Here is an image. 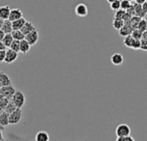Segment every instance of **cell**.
Returning a JSON list of instances; mask_svg holds the SVG:
<instances>
[{"label":"cell","instance_id":"ac0fdd59","mask_svg":"<svg viewBox=\"0 0 147 141\" xmlns=\"http://www.w3.org/2000/svg\"><path fill=\"white\" fill-rule=\"evenodd\" d=\"M9 114L6 113L5 111H3L0 114V124L3 127H7L8 125H9Z\"/></svg>","mask_w":147,"mask_h":141},{"label":"cell","instance_id":"4dcf8cb0","mask_svg":"<svg viewBox=\"0 0 147 141\" xmlns=\"http://www.w3.org/2000/svg\"><path fill=\"white\" fill-rule=\"evenodd\" d=\"M146 2V0H135V3L139 5H143Z\"/></svg>","mask_w":147,"mask_h":141},{"label":"cell","instance_id":"277c9868","mask_svg":"<svg viewBox=\"0 0 147 141\" xmlns=\"http://www.w3.org/2000/svg\"><path fill=\"white\" fill-rule=\"evenodd\" d=\"M22 116V112L21 109H16L9 115V125H16L20 122Z\"/></svg>","mask_w":147,"mask_h":141},{"label":"cell","instance_id":"30bf717a","mask_svg":"<svg viewBox=\"0 0 147 141\" xmlns=\"http://www.w3.org/2000/svg\"><path fill=\"white\" fill-rule=\"evenodd\" d=\"M23 17L22 16V11L20 9H12L9 13V20L11 22H14L16 20H18L20 18Z\"/></svg>","mask_w":147,"mask_h":141},{"label":"cell","instance_id":"ffe728a7","mask_svg":"<svg viewBox=\"0 0 147 141\" xmlns=\"http://www.w3.org/2000/svg\"><path fill=\"white\" fill-rule=\"evenodd\" d=\"M13 40H14V39H13V36H12L11 34H5V35H4L2 42L3 43V45L7 48V47H10V45L13 42Z\"/></svg>","mask_w":147,"mask_h":141},{"label":"cell","instance_id":"9c48e42d","mask_svg":"<svg viewBox=\"0 0 147 141\" xmlns=\"http://www.w3.org/2000/svg\"><path fill=\"white\" fill-rule=\"evenodd\" d=\"M110 60L114 65H121L124 62V57L120 53H115L111 55Z\"/></svg>","mask_w":147,"mask_h":141},{"label":"cell","instance_id":"603a6c76","mask_svg":"<svg viewBox=\"0 0 147 141\" xmlns=\"http://www.w3.org/2000/svg\"><path fill=\"white\" fill-rule=\"evenodd\" d=\"M10 49H12L13 51L15 52H17L19 53L20 52V40H14L13 42L11 43L10 47H9Z\"/></svg>","mask_w":147,"mask_h":141},{"label":"cell","instance_id":"e575fe53","mask_svg":"<svg viewBox=\"0 0 147 141\" xmlns=\"http://www.w3.org/2000/svg\"><path fill=\"white\" fill-rule=\"evenodd\" d=\"M3 140V135L2 131H0V140Z\"/></svg>","mask_w":147,"mask_h":141},{"label":"cell","instance_id":"52a82bcc","mask_svg":"<svg viewBox=\"0 0 147 141\" xmlns=\"http://www.w3.org/2000/svg\"><path fill=\"white\" fill-rule=\"evenodd\" d=\"M88 13H89V10H88V7L85 3H78L76 7H75V14L78 16H80V17H84V16H88Z\"/></svg>","mask_w":147,"mask_h":141},{"label":"cell","instance_id":"5b68a950","mask_svg":"<svg viewBox=\"0 0 147 141\" xmlns=\"http://www.w3.org/2000/svg\"><path fill=\"white\" fill-rule=\"evenodd\" d=\"M16 89L15 87L11 84V85H8V86H3L1 89H0V95L2 97H5V98H8L9 100H11L13 95L15 94L16 92Z\"/></svg>","mask_w":147,"mask_h":141},{"label":"cell","instance_id":"ab89813d","mask_svg":"<svg viewBox=\"0 0 147 141\" xmlns=\"http://www.w3.org/2000/svg\"><path fill=\"white\" fill-rule=\"evenodd\" d=\"M0 141H9V140H4V139H3V140H0Z\"/></svg>","mask_w":147,"mask_h":141},{"label":"cell","instance_id":"9a60e30c","mask_svg":"<svg viewBox=\"0 0 147 141\" xmlns=\"http://www.w3.org/2000/svg\"><path fill=\"white\" fill-rule=\"evenodd\" d=\"M35 29H36V28H35V27L34 26V24H33L31 22L27 21L26 23L24 24V26L22 27V28L21 30H22V32L25 35H27L28 34H29V33L34 31Z\"/></svg>","mask_w":147,"mask_h":141},{"label":"cell","instance_id":"2e32d148","mask_svg":"<svg viewBox=\"0 0 147 141\" xmlns=\"http://www.w3.org/2000/svg\"><path fill=\"white\" fill-rule=\"evenodd\" d=\"M0 82L3 86H8L12 84V81L9 77L3 72H0Z\"/></svg>","mask_w":147,"mask_h":141},{"label":"cell","instance_id":"d6986e66","mask_svg":"<svg viewBox=\"0 0 147 141\" xmlns=\"http://www.w3.org/2000/svg\"><path fill=\"white\" fill-rule=\"evenodd\" d=\"M11 34L13 36V39L16 40L21 41L25 39V34L22 32V30H13L11 32Z\"/></svg>","mask_w":147,"mask_h":141},{"label":"cell","instance_id":"7c38bea8","mask_svg":"<svg viewBox=\"0 0 147 141\" xmlns=\"http://www.w3.org/2000/svg\"><path fill=\"white\" fill-rule=\"evenodd\" d=\"M26 22H27V20L24 17H22L18 20L12 22L13 30H21L22 28V27L24 26V24L26 23Z\"/></svg>","mask_w":147,"mask_h":141},{"label":"cell","instance_id":"60d3db41","mask_svg":"<svg viewBox=\"0 0 147 141\" xmlns=\"http://www.w3.org/2000/svg\"><path fill=\"white\" fill-rule=\"evenodd\" d=\"M2 112H3V111H2V110H0V114H1V113H2Z\"/></svg>","mask_w":147,"mask_h":141},{"label":"cell","instance_id":"7402d4cb","mask_svg":"<svg viewBox=\"0 0 147 141\" xmlns=\"http://www.w3.org/2000/svg\"><path fill=\"white\" fill-rule=\"evenodd\" d=\"M16 109H17V108H16V105L13 103V102H12L11 100H9V103L7 104V106L5 107V109H4V110H3V111H5L6 113H8V114L9 115V114H11L13 111H15Z\"/></svg>","mask_w":147,"mask_h":141},{"label":"cell","instance_id":"3957f363","mask_svg":"<svg viewBox=\"0 0 147 141\" xmlns=\"http://www.w3.org/2000/svg\"><path fill=\"white\" fill-rule=\"evenodd\" d=\"M115 134L117 137H127L131 135V128L127 124H120L116 129Z\"/></svg>","mask_w":147,"mask_h":141},{"label":"cell","instance_id":"d6a6232c","mask_svg":"<svg viewBox=\"0 0 147 141\" xmlns=\"http://www.w3.org/2000/svg\"><path fill=\"white\" fill-rule=\"evenodd\" d=\"M142 8H143V10H144V12L146 14L147 13V0H146V2L142 5Z\"/></svg>","mask_w":147,"mask_h":141},{"label":"cell","instance_id":"484cf974","mask_svg":"<svg viewBox=\"0 0 147 141\" xmlns=\"http://www.w3.org/2000/svg\"><path fill=\"white\" fill-rule=\"evenodd\" d=\"M110 8L113 9V10H119L121 9V1L120 0H116L115 2H113L112 3H110Z\"/></svg>","mask_w":147,"mask_h":141},{"label":"cell","instance_id":"4316f807","mask_svg":"<svg viewBox=\"0 0 147 141\" xmlns=\"http://www.w3.org/2000/svg\"><path fill=\"white\" fill-rule=\"evenodd\" d=\"M142 34H143V32L140 31V29H136V30L133 31V33H132L133 37H134L137 40H140V38L142 37Z\"/></svg>","mask_w":147,"mask_h":141},{"label":"cell","instance_id":"f35d334b","mask_svg":"<svg viewBox=\"0 0 147 141\" xmlns=\"http://www.w3.org/2000/svg\"><path fill=\"white\" fill-rule=\"evenodd\" d=\"M2 87H3V85H2V84H1V82H0V89H1Z\"/></svg>","mask_w":147,"mask_h":141},{"label":"cell","instance_id":"8d00e7d4","mask_svg":"<svg viewBox=\"0 0 147 141\" xmlns=\"http://www.w3.org/2000/svg\"><path fill=\"white\" fill-rule=\"evenodd\" d=\"M3 20L0 18V28H2V25H3Z\"/></svg>","mask_w":147,"mask_h":141},{"label":"cell","instance_id":"74e56055","mask_svg":"<svg viewBox=\"0 0 147 141\" xmlns=\"http://www.w3.org/2000/svg\"><path fill=\"white\" fill-rule=\"evenodd\" d=\"M109 3H112L113 2H115V1H116V0H107Z\"/></svg>","mask_w":147,"mask_h":141},{"label":"cell","instance_id":"5bb4252c","mask_svg":"<svg viewBox=\"0 0 147 141\" xmlns=\"http://www.w3.org/2000/svg\"><path fill=\"white\" fill-rule=\"evenodd\" d=\"M50 137L49 134L45 131L38 132L34 136V141H49Z\"/></svg>","mask_w":147,"mask_h":141},{"label":"cell","instance_id":"b9f144b4","mask_svg":"<svg viewBox=\"0 0 147 141\" xmlns=\"http://www.w3.org/2000/svg\"><path fill=\"white\" fill-rule=\"evenodd\" d=\"M0 98H2V96H1V95H0Z\"/></svg>","mask_w":147,"mask_h":141},{"label":"cell","instance_id":"f1b7e54d","mask_svg":"<svg viewBox=\"0 0 147 141\" xmlns=\"http://www.w3.org/2000/svg\"><path fill=\"white\" fill-rule=\"evenodd\" d=\"M137 28H139L140 31L143 32L146 28V21H140L139 25H138V27H137Z\"/></svg>","mask_w":147,"mask_h":141},{"label":"cell","instance_id":"836d02e7","mask_svg":"<svg viewBox=\"0 0 147 141\" xmlns=\"http://www.w3.org/2000/svg\"><path fill=\"white\" fill-rule=\"evenodd\" d=\"M1 50H6V47L3 45V43L2 41H0V51Z\"/></svg>","mask_w":147,"mask_h":141},{"label":"cell","instance_id":"d4e9b609","mask_svg":"<svg viewBox=\"0 0 147 141\" xmlns=\"http://www.w3.org/2000/svg\"><path fill=\"white\" fill-rule=\"evenodd\" d=\"M9 99H8V98H5V97L0 98V110L3 111L5 107L9 103Z\"/></svg>","mask_w":147,"mask_h":141},{"label":"cell","instance_id":"6da1fadb","mask_svg":"<svg viewBox=\"0 0 147 141\" xmlns=\"http://www.w3.org/2000/svg\"><path fill=\"white\" fill-rule=\"evenodd\" d=\"M11 101L13 102V103L16 105V107L17 109H22L24 106V104H25L26 98H25L24 94L22 91L16 90L15 94L13 95V96L11 98Z\"/></svg>","mask_w":147,"mask_h":141},{"label":"cell","instance_id":"ba28073f","mask_svg":"<svg viewBox=\"0 0 147 141\" xmlns=\"http://www.w3.org/2000/svg\"><path fill=\"white\" fill-rule=\"evenodd\" d=\"M18 58V53L13 51L12 49H7L6 50V54H5V59H4V63L6 64H11L15 62Z\"/></svg>","mask_w":147,"mask_h":141},{"label":"cell","instance_id":"e0dca14e","mask_svg":"<svg viewBox=\"0 0 147 141\" xmlns=\"http://www.w3.org/2000/svg\"><path fill=\"white\" fill-rule=\"evenodd\" d=\"M30 47H31L30 44L25 39L20 41V53L25 54V53H27L29 52Z\"/></svg>","mask_w":147,"mask_h":141},{"label":"cell","instance_id":"8992f818","mask_svg":"<svg viewBox=\"0 0 147 141\" xmlns=\"http://www.w3.org/2000/svg\"><path fill=\"white\" fill-rule=\"evenodd\" d=\"M39 38H40V34H39V32H38L37 29H35L34 31L28 34L27 35H25V40L30 44L31 47L36 45V43L39 40Z\"/></svg>","mask_w":147,"mask_h":141},{"label":"cell","instance_id":"f546056e","mask_svg":"<svg viewBox=\"0 0 147 141\" xmlns=\"http://www.w3.org/2000/svg\"><path fill=\"white\" fill-rule=\"evenodd\" d=\"M5 54H6V50H1L0 51V63L4 62Z\"/></svg>","mask_w":147,"mask_h":141},{"label":"cell","instance_id":"83f0119b","mask_svg":"<svg viewBox=\"0 0 147 141\" xmlns=\"http://www.w3.org/2000/svg\"><path fill=\"white\" fill-rule=\"evenodd\" d=\"M115 141H135L133 137L130 136H127V137H117Z\"/></svg>","mask_w":147,"mask_h":141},{"label":"cell","instance_id":"1f68e13d","mask_svg":"<svg viewBox=\"0 0 147 141\" xmlns=\"http://www.w3.org/2000/svg\"><path fill=\"white\" fill-rule=\"evenodd\" d=\"M4 35H5L4 32L0 28V41H2V40H3V37H4Z\"/></svg>","mask_w":147,"mask_h":141},{"label":"cell","instance_id":"4fadbf2b","mask_svg":"<svg viewBox=\"0 0 147 141\" xmlns=\"http://www.w3.org/2000/svg\"><path fill=\"white\" fill-rule=\"evenodd\" d=\"M1 29L4 32V34H11V32L13 31V27H12V22L9 21V19L4 20L3 23L2 25Z\"/></svg>","mask_w":147,"mask_h":141},{"label":"cell","instance_id":"44dd1931","mask_svg":"<svg viewBox=\"0 0 147 141\" xmlns=\"http://www.w3.org/2000/svg\"><path fill=\"white\" fill-rule=\"evenodd\" d=\"M124 20L121 18H115L113 21V27L117 30H120L124 26Z\"/></svg>","mask_w":147,"mask_h":141},{"label":"cell","instance_id":"d590c367","mask_svg":"<svg viewBox=\"0 0 147 141\" xmlns=\"http://www.w3.org/2000/svg\"><path fill=\"white\" fill-rule=\"evenodd\" d=\"M4 128H5V127H3V126H2V125L0 124V131H2V132H3V131L4 130Z\"/></svg>","mask_w":147,"mask_h":141},{"label":"cell","instance_id":"cb8c5ba5","mask_svg":"<svg viewBox=\"0 0 147 141\" xmlns=\"http://www.w3.org/2000/svg\"><path fill=\"white\" fill-rule=\"evenodd\" d=\"M131 7V3L130 0H122L121 1V9L127 10Z\"/></svg>","mask_w":147,"mask_h":141},{"label":"cell","instance_id":"7a4b0ae2","mask_svg":"<svg viewBox=\"0 0 147 141\" xmlns=\"http://www.w3.org/2000/svg\"><path fill=\"white\" fill-rule=\"evenodd\" d=\"M124 45L127 46V47L138 50L141 47V42L140 40H137L134 37H133V35H127L125 37L124 39Z\"/></svg>","mask_w":147,"mask_h":141},{"label":"cell","instance_id":"8fae6325","mask_svg":"<svg viewBox=\"0 0 147 141\" xmlns=\"http://www.w3.org/2000/svg\"><path fill=\"white\" fill-rule=\"evenodd\" d=\"M10 10H11V9L9 5L0 6V18L3 19V21L9 19Z\"/></svg>","mask_w":147,"mask_h":141}]
</instances>
